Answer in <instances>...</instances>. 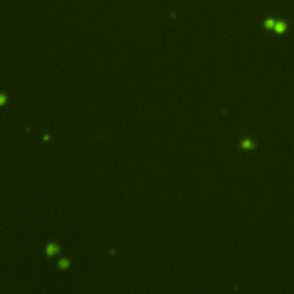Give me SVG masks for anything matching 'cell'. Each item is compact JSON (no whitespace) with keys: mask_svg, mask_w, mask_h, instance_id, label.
<instances>
[{"mask_svg":"<svg viewBox=\"0 0 294 294\" xmlns=\"http://www.w3.org/2000/svg\"><path fill=\"white\" fill-rule=\"evenodd\" d=\"M240 146H241L242 149H253V148H254V144H253L249 139H245L241 143Z\"/></svg>","mask_w":294,"mask_h":294,"instance_id":"6da1fadb","label":"cell"},{"mask_svg":"<svg viewBox=\"0 0 294 294\" xmlns=\"http://www.w3.org/2000/svg\"><path fill=\"white\" fill-rule=\"evenodd\" d=\"M5 100H6V98H5V95H0V105H2V103H5Z\"/></svg>","mask_w":294,"mask_h":294,"instance_id":"3957f363","label":"cell"},{"mask_svg":"<svg viewBox=\"0 0 294 294\" xmlns=\"http://www.w3.org/2000/svg\"><path fill=\"white\" fill-rule=\"evenodd\" d=\"M55 252H57V247H54V246H49L48 247V254H54Z\"/></svg>","mask_w":294,"mask_h":294,"instance_id":"7a4b0ae2","label":"cell"}]
</instances>
